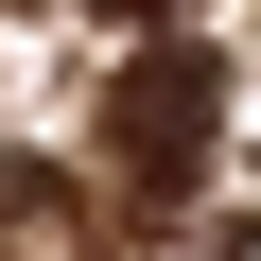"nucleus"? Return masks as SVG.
Here are the masks:
<instances>
[{"instance_id": "1", "label": "nucleus", "mask_w": 261, "mask_h": 261, "mask_svg": "<svg viewBox=\"0 0 261 261\" xmlns=\"http://www.w3.org/2000/svg\"><path fill=\"white\" fill-rule=\"evenodd\" d=\"M209 140H226V70L192 53V35H157V53H122V87H105V157H122V192H192L209 174Z\"/></svg>"}, {"instance_id": "2", "label": "nucleus", "mask_w": 261, "mask_h": 261, "mask_svg": "<svg viewBox=\"0 0 261 261\" xmlns=\"http://www.w3.org/2000/svg\"><path fill=\"white\" fill-rule=\"evenodd\" d=\"M122 18H174V0H122Z\"/></svg>"}]
</instances>
